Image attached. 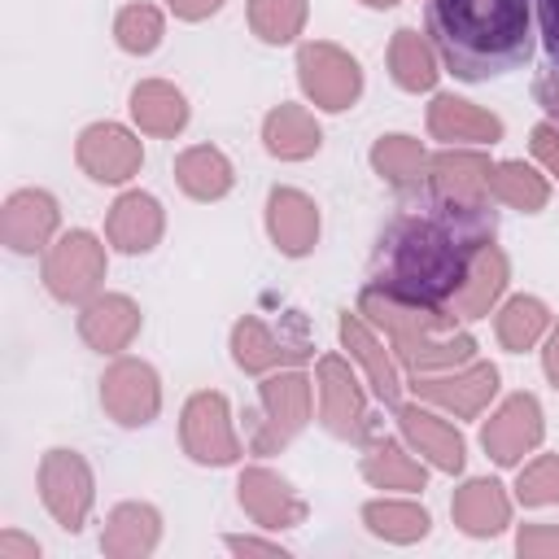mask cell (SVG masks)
<instances>
[{"instance_id": "obj_1", "label": "cell", "mask_w": 559, "mask_h": 559, "mask_svg": "<svg viewBox=\"0 0 559 559\" xmlns=\"http://www.w3.org/2000/svg\"><path fill=\"white\" fill-rule=\"evenodd\" d=\"M493 231V210L463 205L441 192H415L380 227L367 262V288L402 306H441L467 284L472 262Z\"/></svg>"}, {"instance_id": "obj_2", "label": "cell", "mask_w": 559, "mask_h": 559, "mask_svg": "<svg viewBox=\"0 0 559 559\" xmlns=\"http://www.w3.org/2000/svg\"><path fill=\"white\" fill-rule=\"evenodd\" d=\"M428 35L450 74L502 79L533 57V0H428Z\"/></svg>"}, {"instance_id": "obj_3", "label": "cell", "mask_w": 559, "mask_h": 559, "mask_svg": "<svg viewBox=\"0 0 559 559\" xmlns=\"http://www.w3.org/2000/svg\"><path fill=\"white\" fill-rule=\"evenodd\" d=\"M533 13H537V35H542V48H546V66L559 70V0H533Z\"/></svg>"}, {"instance_id": "obj_4", "label": "cell", "mask_w": 559, "mask_h": 559, "mask_svg": "<svg viewBox=\"0 0 559 559\" xmlns=\"http://www.w3.org/2000/svg\"><path fill=\"white\" fill-rule=\"evenodd\" d=\"M537 96H542V105H546V114L559 122V70H550V66H542V79H537Z\"/></svg>"}]
</instances>
